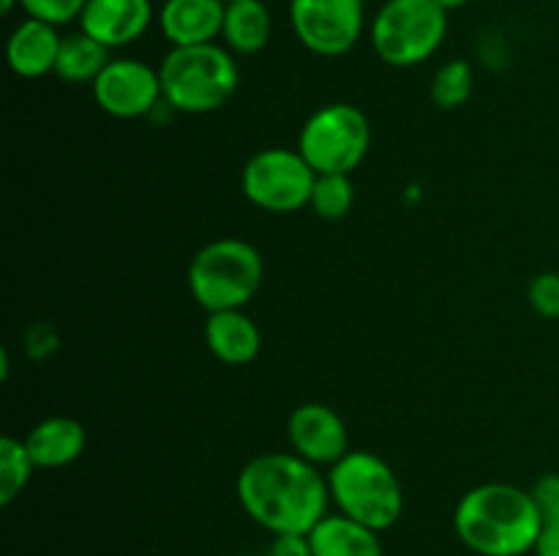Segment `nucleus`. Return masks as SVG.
I'll list each match as a JSON object with an SVG mask.
<instances>
[{"label": "nucleus", "instance_id": "obj_1", "mask_svg": "<svg viewBox=\"0 0 559 556\" xmlns=\"http://www.w3.org/2000/svg\"><path fill=\"white\" fill-rule=\"evenodd\" d=\"M238 501L271 534H309L328 516L331 488L320 467L295 452H262L238 474Z\"/></svg>", "mask_w": 559, "mask_h": 556}, {"label": "nucleus", "instance_id": "obj_2", "mask_svg": "<svg viewBox=\"0 0 559 556\" xmlns=\"http://www.w3.org/2000/svg\"><path fill=\"white\" fill-rule=\"evenodd\" d=\"M453 529L478 556H524L535 551L544 518L530 491L513 483H484L459 499Z\"/></svg>", "mask_w": 559, "mask_h": 556}, {"label": "nucleus", "instance_id": "obj_3", "mask_svg": "<svg viewBox=\"0 0 559 556\" xmlns=\"http://www.w3.org/2000/svg\"><path fill=\"white\" fill-rule=\"evenodd\" d=\"M164 101L183 114H207L222 109L240 85L235 55L224 44L173 47L158 65Z\"/></svg>", "mask_w": 559, "mask_h": 556}, {"label": "nucleus", "instance_id": "obj_4", "mask_svg": "<svg viewBox=\"0 0 559 556\" xmlns=\"http://www.w3.org/2000/svg\"><path fill=\"white\" fill-rule=\"evenodd\" d=\"M265 278V262L257 245L240 238H218L202 245L189 262V292L207 314L246 309Z\"/></svg>", "mask_w": 559, "mask_h": 556}, {"label": "nucleus", "instance_id": "obj_5", "mask_svg": "<svg viewBox=\"0 0 559 556\" xmlns=\"http://www.w3.org/2000/svg\"><path fill=\"white\" fill-rule=\"evenodd\" d=\"M331 501L338 512L374 532L396 527L404 512V491L385 458L369 450H349L328 472Z\"/></svg>", "mask_w": 559, "mask_h": 556}, {"label": "nucleus", "instance_id": "obj_6", "mask_svg": "<svg viewBox=\"0 0 559 556\" xmlns=\"http://www.w3.org/2000/svg\"><path fill=\"white\" fill-rule=\"evenodd\" d=\"M448 36V11L437 0H385L371 20V47L393 69L426 63Z\"/></svg>", "mask_w": 559, "mask_h": 556}, {"label": "nucleus", "instance_id": "obj_7", "mask_svg": "<svg viewBox=\"0 0 559 556\" xmlns=\"http://www.w3.org/2000/svg\"><path fill=\"white\" fill-rule=\"evenodd\" d=\"M371 147V123L355 104L333 101L306 118L298 150L317 174H353Z\"/></svg>", "mask_w": 559, "mask_h": 556}, {"label": "nucleus", "instance_id": "obj_8", "mask_svg": "<svg viewBox=\"0 0 559 556\" xmlns=\"http://www.w3.org/2000/svg\"><path fill=\"white\" fill-rule=\"evenodd\" d=\"M314 180L317 172L298 147H265L246 161L240 191L265 213H298L309 207Z\"/></svg>", "mask_w": 559, "mask_h": 556}, {"label": "nucleus", "instance_id": "obj_9", "mask_svg": "<svg viewBox=\"0 0 559 556\" xmlns=\"http://www.w3.org/2000/svg\"><path fill=\"white\" fill-rule=\"evenodd\" d=\"M289 25L311 55L338 58L364 36L366 5L364 0H289Z\"/></svg>", "mask_w": 559, "mask_h": 556}, {"label": "nucleus", "instance_id": "obj_10", "mask_svg": "<svg viewBox=\"0 0 559 556\" xmlns=\"http://www.w3.org/2000/svg\"><path fill=\"white\" fill-rule=\"evenodd\" d=\"M93 98L109 118H147L164 101L158 69L136 58H115L93 82Z\"/></svg>", "mask_w": 559, "mask_h": 556}, {"label": "nucleus", "instance_id": "obj_11", "mask_svg": "<svg viewBox=\"0 0 559 556\" xmlns=\"http://www.w3.org/2000/svg\"><path fill=\"white\" fill-rule=\"evenodd\" d=\"M287 436L295 456L314 467H333L353 450L342 414L320 401H306L293 409L287 420Z\"/></svg>", "mask_w": 559, "mask_h": 556}, {"label": "nucleus", "instance_id": "obj_12", "mask_svg": "<svg viewBox=\"0 0 559 556\" xmlns=\"http://www.w3.org/2000/svg\"><path fill=\"white\" fill-rule=\"evenodd\" d=\"M76 22L107 49L129 47L153 25V0H87Z\"/></svg>", "mask_w": 559, "mask_h": 556}, {"label": "nucleus", "instance_id": "obj_13", "mask_svg": "<svg viewBox=\"0 0 559 556\" xmlns=\"http://www.w3.org/2000/svg\"><path fill=\"white\" fill-rule=\"evenodd\" d=\"M224 0H164L158 9V31L173 47H200L222 38Z\"/></svg>", "mask_w": 559, "mask_h": 556}, {"label": "nucleus", "instance_id": "obj_14", "mask_svg": "<svg viewBox=\"0 0 559 556\" xmlns=\"http://www.w3.org/2000/svg\"><path fill=\"white\" fill-rule=\"evenodd\" d=\"M60 41L63 36L58 33V25L25 16L5 41V63L20 80H41V76L55 74Z\"/></svg>", "mask_w": 559, "mask_h": 556}, {"label": "nucleus", "instance_id": "obj_15", "mask_svg": "<svg viewBox=\"0 0 559 556\" xmlns=\"http://www.w3.org/2000/svg\"><path fill=\"white\" fill-rule=\"evenodd\" d=\"M205 343L224 365H249L262 349V333L243 309L213 311L205 322Z\"/></svg>", "mask_w": 559, "mask_h": 556}, {"label": "nucleus", "instance_id": "obj_16", "mask_svg": "<svg viewBox=\"0 0 559 556\" xmlns=\"http://www.w3.org/2000/svg\"><path fill=\"white\" fill-rule=\"evenodd\" d=\"M25 445L36 469H63L85 452L87 431L80 420L55 414L27 431Z\"/></svg>", "mask_w": 559, "mask_h": 556}, {"label": "nucleus", "instance_id": "obj_17", "mask_svg": "<svg viewBox=\"0 0 559 556\" xmlns=\"http://www.w3.org/2000/svg\"><path fill=\"white\" fill-rule=\"evenodd\" d=\"M309 543L314 556H382L380 532L344 512H328L309 532Z\"/></svg>", "mask_w": 559, "mask_h": 556}, {"label": "nucleus", "instance_id": "obj_18", "mask_svg": "<svg viewBox=\"0 0 559 556\" xmlns=\"http://www.w3.org/2000/svg\"><path fill=\"white\" fill-rule=\"evenodd\" d=\"M273 16L262 0H233L224 11L222 41L233 55H257L271 44Z\"/></svg>", "mask_w": 559, "mask_h": 556}, {"label": "nucleus", "instance_id": "obj_19", "mask_svg": "<svg viewBox=\"0 0 559 556\" xmlns=\"http://www.w3.org/2000/svg\"><path fill=\"white\" fill-rule=\"evenodd\" d=\"M109 49L98 44L96 38L87 36L85 31L66 33L60 41L58 65L55 76H60L69 85H93L109 63Z\"/></svg>", "mask_w": 559, "mask_h": 556}, {"label": "nucleus", "instance_id": "obj_20", "mask_svg": "<svg viewBox=\"0 0 559 556\" xmlns=\"http://www.w3.org/2000/svg\"><path fill=\"white\" fill-rule=\"evenodd\" d=\"M33 469L36 463H33L25 439L5 434L0 439V505L9 507L27 488Z\"/></svg>", "mask_w": 559, "mask_h": 556}, {"label": "nucleus", "instance_id": "obj_21", "mask_svg": "<svg viewBox=\"0 0 559 556\" xmlns=\"http://www.w3.org/2000/svg\"><path fill=\"white\" fill-rule=\"evenodd\" d=\"M475 87L473 65L467 60H448L431 80L429 96L440 109H459L469 101Z\"/></svg>", "mask_w": 559, "mask_h": 556}, {"label": "nucleus", "instance_id": "obj_22", "mask_svg": "<svg viewBox=\"0 0 559 556\" xmlns=\"http://www.w3.org/2000/svg\"><path fill=\"white\" fill-rule=\"evenodd\" d=\"M355 205V185L349 174H317L309 207L322 221H342Z\"/></svg>", "mask_w": 559, "mask_h": 556}, {"label": "nucleus", "instance_id": "obj_23", "mask_svg": "<svg viewBox=\"0 0 559 556\" xmlns=\"http://www.w3.org/2000/svg\"><path fill=\"white\" fill-rule=\"evenodd\" d=\"M85 5L87 0H20V9L27 16H36V20H44L58 27L80 20Z\"/></svg>", "mask_w": 559, "mask_h": 556}, {"label": "nucleus", "instance_id": "obj_24", "mask_svg": "<svg viewBox=\"0 0 559 556\" xmlns=\"http://www.w3.org/2000/svg\"><path fill=\"white\" fill-rule=\"evenodd\" d=\"M527 300L535 314L559 322V273L546 270L530 281Z\"/></svg>", "mask_w": 559, "mask_h": 556}, {"label": "nucleus", "instance_id": "obj_25", "mask_svg": "<svg viewBox=\"0 0 559 556\" xmlns=\"http://www.w3.org/2000/svg\"><path fill=\"white\" fill-rule=\"evenodd\" d=\"M530 494H533L535 507H538L540 518H544V527L559 523V474H540L533 488H530Z\"/></svg>", "mask_w": 559, "mask_h": 556}, {"label": "nucleus", "instance_id": "obj_26", "mask_svg": "<svg viewBox=\"0 0 559 556\" xmlns=\"http://www.w3.org/2000/svg\"><path fill=\"white\" fill-rule=\"evenodd\" d=\"M58 330L49 322H36L25 330V349L33 360H47L58 349Z\"/></svg>", "mask_w": 559, "mask_h": 556}, {"label": "nucleus", "instance_id": "obj_27", "mask_svg": "<svg viewBox=\"0 0 559 556\" xmlns=\"http://www.w3.org/2000/svg\"><path fill=\"white\" fill-rule=\"evenodd\" d=\"M267 556H314L309 534H273Z\"/></svg>", "mask_w": 559, "mask_h": 556}, {"label": "nucleus", "instance_id": "obj_28", "mask_svg": "<svg viewBox=\"0 0 559 556\" xmlns=\"http://www.w3.org/2000/svg\"><path fill=\"white\" fill-rule=\"evenodd\" d=\"M535 556H559V523H549L535 543Z\"/></svg>", "mask_w": 559, "mask_h": 556}, {"label": "nucleus", "instance_id": "obj_29", "mask_svg": "<svg viewBox=\"0 0 559 556\" xmlns=\"http://www.w3.org/2000/svg\"><path fill=\"white\" fill-rule=\"evenodd\" d=\"M437 3H440L445 11H456V9H464L469 0H437Z\"/></svg>", "mask_w": 559, "mask_h": 556}, {"label": "nucleus", "instance_id": "obj_30", "mask_svg": "<svg viewBox=\"0 0 559 556\" xmlns=\"http://www.w3.org/2000/svg\"><path fill=\"white\" fill-rule=\"evenodd\" d=\"M16 5H20V0H0V11H3V14H11Z\"/></svg>", "mask_w": 559, "mask_h": 556}, {"label": "nucleus", "instance_id": "obj_31", "mask_svg": "<svg viewBox=\"0 0 559 556\" xmlns=\"http://www.w3.org/2000/svg\"><path fill=\"white\" fill-rule=\"evenodd\" d=\"M224 3H233V0H224Z\"/></svg>", "mask_w": 559, "mask_h": 556}]
</instances>
